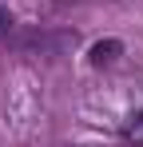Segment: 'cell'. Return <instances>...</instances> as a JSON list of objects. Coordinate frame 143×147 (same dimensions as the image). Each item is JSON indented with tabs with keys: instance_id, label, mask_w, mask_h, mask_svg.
I'll return each mask as SVG.
<instances>
[{
	"instance_id": "1",
	"label": "cell",
	"mask_w": 143,
	"mask_h": 147,
	"mask_svg": "<svg viewBox=\"0 0 143 147\" xmlns=\"http://www.w3.org/2000/svg\"><path fill=\"white\" fill-rule=\"evenodd\" d=\"M119 52H123L119 40H103V44H95V48H92V64H95V68H103V64H111V60H115Z\"/></svg>"
},
{
	"instance_id": "2",
	"label": "cell",
	"mask_w": 143,
	"mask_h": 147,
	"mask_svg": "<svg viewBox=\"0 0 143 147\" xmlns=\"http://www.w3.org/2000/svg\"><path fill=\"white\" fill-rule=\"evenodd\" d=\"M127 139L143 147V111H135V115H131V123H127Z\"/></svg>"
},
{
	"instance_id": "3",
	"label": "cell",
	"mask_w": 143,
	"mask_h": 147,
	"mask_svg": "<svg viewBox=\"0 0 143 147\" xmlns=\"http://www.w3.org/2000/svg\"><path fill=\"white\" fill-rule=\"evenodd\" d=\"M8 28H12V16H8V8H0V36H8Z\"/></svg>"
}]
</instances>
